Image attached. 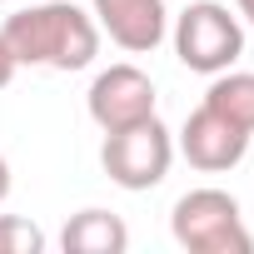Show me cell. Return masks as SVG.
Returning a JSON list of instances; mask_svg holds the SVG:
<instances>
[{"label":"cell","instance_id":"1","mask_svg":"<svg viewBox=\"0 0 254 254\" xmlns=\"http://www.w3.org/2000/svg\"><path fill=\"white\" fill-rule=\"evenodd\" d=\"M0 40L10 45L15 65L30 70H90L100 55V25L75 0H40V5L15 10L0 25Z\"/></svg>","mask_w":254,"mask_h":254},{"label":"cell","instance_id":"2","mask_svg":"<svg viewBox=\"0 0 254 254\" xmlns=\"http://www.w3.org/2000/svg\"><path fill=\"white\" fill-rule=\"evenodd\" d=\"M170 234L180 249L190 254H249L254 249V234L244 224V209L229 190H190L175 199L170 209Z\"/></svg>","mask_w":254,"mask_h":254},{"label":"cell","instance_id":"3","mask_svg":"<svg viewBox=\"0 0 254 254\" xmlns=\"http://www.w3.org/2000/svg\"><path fill=\"white\" fill-rule=\"evenodd\" d=\"M170 40H175L180 65L194 70V75H219V70H229L244 55V25L219 0H190L175 15Z\"/></svg>","mask_w":254,"mask_h":254},{"label":"cell","instance_id":"4","mask_svg":"<svg viewBox=\"0 0 254 254\" xmlns=\"http://www.w3.org/2000/svg\"><path fill=\"white\" fill-rule=\"evenodd\" d=\"M170 165H175V135L165 130L160 115H150L140 125H125V130H110L100 145V170L110 175V185L130 190V194L165 185Z\"/></svg>","mask_w":254,"mask_h":254},{"label":"cell","instance_id":"5","mask_svg":"<svg viewBox=\"0 0 254 254\" xmlns=\"http://www.w3.org/2000/svg\"><path fill=\"white\" fill-rule=\"evenodd\" d=\"M155 105H160L155 80H150L140 65H130V60L100 70V75L90 80V95H85V110H90V120L100 125L105 135H110V130H125V125L150 120Z\"/></svg>","mask_w":254,"mask_h":254},{"label":"cell","instance_id":"6","mask_svg":"<svg viewBox=\"0 0 254 254\" xmlns=\"http://www.w3.org/2000/svg\"><path fill=\"white\" fill-rule=\"evenodd\" d=\"M249 140H254L249 130H239L234 120H224L219 110H209V105L199 100V110L185 120L175 150L190 160V170H199V175H224V170H234V165L249 155Z\"/></svg>","mask_w":254,"mask_h":254},{"label":"cell","instance_id":"7","mask_svg":"<svg viewBox=\"0 0 254 254\" xmlns=\"http://www.w3.org/2000/svg\"><path fill=\"white\" fill-rule=\"evenodd\" d=\"M90 15H95L100 35H110L120 50H130V55H150L170 35L165 0H90Z\"/></svg>","mask_w":254,"mask_h":254},{"label":"cell","instance_id":"8","mask_svg":"<svg viewBox=\"0 0 254 254\" xmlns=\"http://www.w3.org/2000/svg\"><path fill=\"white\" fill-rule=\"evenodd\" d=\"M60 249L65 254H125L130 249V224L110 209H80L65 219Z\"/></svg>","mask_w":254,"mask_h":254},{"label":"cell","instance_id":"9","mask_svg":"<svg viewBox=\"0 0 254 254\" xmlns=\"http://www.w3.org/2000/svg\"><path fill=\"white\" fill-rule=\"evenodd\" d=\"M204 105L219 110L224 120H234L239 130L254 135V70H219L209 75V90H204Z\"/></svg>","mask_w":254,"mask_h":254},{"label":"cell","instance_id":"10","mask_svg":"<svg viewBox=\"0 0 254 254\" xmlns=\"http://www.w3.org/2000/svg\"><path fill=\"white\" fill-rule=\"evenodd\" d=\"M0 254H45V229L20 214H0Z\"/></svg>","mask_w":254,"mask_h":254},{"label":"cell","instance_id":"11","mask_svg":"<svg viewBox=\"0 0 254 254\" xmlns=\"http://www.w3.org/2000/svg\"><path fill=\"white\" fill-rule=\"evenodd\" d=\"M15 70H20V65H15V55H10V45L0 40V90H5V85L15 80Z\"/></svg>","mask_w":254,"mask_h":254},{"label":"cell","instance_id":"12","mask_svg":"<svg viewBox=\"0 0 254 254\" xmlns=\"http://www.w3.org/2000/svg\"><path fill=\"white\" fill-rule=\"evenodd\" d=\"M10 185H15V175H10V160H5V155H0V204H5V199H10Z\"/></svg>","mask_w":254,"mask_h":254},{"label":"cell","instance_id":"13","mask_svg":"<svg viewBox=\"0 0 254 254\" xmlns=\"http://www.w3.org/2000/svg\"><path fill=\"white\" fill-rule=\"evenodd\" d=\"M234 10H239V20H249V25H254V0H234Z\"/></svg>","mask_w":254,"mask_h":254}]
</instances>
